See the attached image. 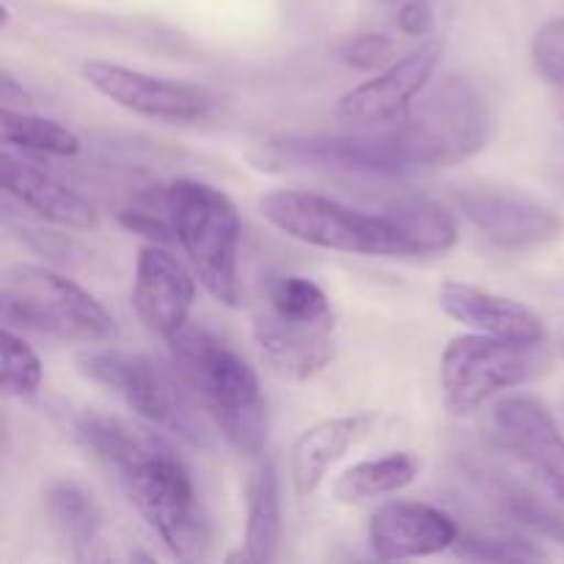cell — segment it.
I'll list each match as a JSON object with an SVG mask.
<instances>
[{"instance_id": "obj_33", "label": "cell", "mask_w": 564, "mask_h": 564, "mask_svg": "<svg viewBox=\"0 0 564 564\" xmlns=\"http://www.w3.org/2000/svg\"><path fill=\"white\" fill-rule=\"evenodd\" d=\"M562 191H564V174H562Z\"/></svg>"}, {"instance_id": "obj_4", "label": "cell", "mask_w": 564, "mask_h": 564, "mask_svg": "<svg viewBox=\"0 0 564 564\" xmlns=\"http://www.w3.org/2000/svg\"><path fill=\"white\" fill-rule=\"evenodd\" d=\"M336 314L330 297L306 275H279L253 317V339L273 372L308 380L334 358Z\"/></svg>"}, {"instance_id": "obj_17", "label": "cell", "mask_w": 564, "mask_h": 564, "mask_svg": "<svg viewBox=\"0 0 564 564\" xmlns=\"http://www.w3.org/2000/svg\"><path fill=\"white\" fill-rule=\"evenodd\" d=\"M438 303L446 317L468 325L477 334L512 341H545L543 319L512 297L496 295V292L479 290L463 281H446L438 290Z\"/></svg>"}, {"instance_id": "obj_30", "label": "cell", "mask_w": 564, "mask_h": 564, "mask_svg": "<svg viewBox=\"0 0 564 564\" xmlns=\"http://www.w3.org/2000/svg\"><path fill=\"white\" fill-rule=\"evenodd\" d=\"M0 102H3V108H11V110L36 108V99H33V94L28 91V88L22 86V83L17 80L9 69L0 72Z\"/></svg>"}, {"instance_id": "obj_14", "label": "cell", "mask_w": 564, "mask_h": 564, "mask_svg": "<svg viewBox=\"0 0 564 564\" xmlns=\"http://www.w3.org/2000/svg\"><path fill=\"white\" fill-rule=\"evenodd\" d=\"M367 538L378 560L402 562L455 549L460 540V527L438 507L394 499L372 512Z\"/></svg>"}, {"instance_id": "obj_28", "label": "cell", "mask_w": 564, "mask_h": 564, "mask_svg": "<svg viewBox=\"0 0 564 564\" xmlns=\"http://www.w3.org/2000/svg\"><path fill=\"white\" fill-rule=\"evenodd\" d=\"M391 39L383 36V33H361V36L350 39V42L341 47V61L352 69L361 72H375L380 66H386L391 55Z\"/></svg>"}, {"instance_id": "obj_19", "label": "cell", "mask_w": 564, "mask_h": 564, "mask_svg": "<svg viewBox=\"0 0 564 564\" xmlns=\"http://www.w3.org/2000/svg\"><path fill=\"white\" fill-rule=\"evenodd\" d=\"M281 540V490L279 471L273 460L259 463L257 474L248 485V521H246V543L240 554H231L229 562H273L275 549Z\"/></svg>"}, {"instance_id": "obj_20", "label": "cell", "mask_w": 564, "mask_h": 564, "mask_svg": "<svg viewBox=\"0 0 564 564\" xmlns=\"http://www.w3.org/2000/svg\"><path fill=\"white\" fill-rule=\"evenodd\" d=\"M419 477V460L411 452H391L378 460H364L347 468L334 482V499L339 505H361V501L394 496L413 485Z\"/></svg>"}, {"instance_id": "obj_22", "label": "cell", "mask_w": 564, "mask_h": 564, "mask_svg": "<svg viewBox=\"0 0 564 564\" xmlns=\"http://www.w3.org/2000/svg\"><path fill=\"white\" fill-rule=\"evenodd\" d=\"M0 138L9 149L53 154V158H72L80 152V138L75 130L31 110H0Z\"/></svg>"}, {"instance_id": "obj_25", "label": "cell", "mask_w": 564, "mask_h": 564, "mask_svg": "<svg viewBox=\"0 0 564 564\" xmlns=\"http://www.w3.org/2000/svg\"><path fill=\"white\" fill-rule=\"evenodd\" d=\"M119 220L124 229L149 237L154 242H176L169 209V187L165 185L138 193L130 207L121 209Z\"/></svg>"}, {"instance_id": "obj_32", "label": "cell", "mask_w": 564, "mask_h": 564, "mask_svg": "<svg viewBox=\"0 0 564 564\" xmlns=\"http://www.w3.org/2000/svg\"><path fill=\"white\" fill-rule=\"evenodd\" d=\"M560 116H562V121H564V94H562V102H560Z\"/></svg>"}, {"instance_id": "obj_24", "label": "cell", "mask_w": 564, "mask_h": 564, "mask_svg": "<svg viewBox=\"0 0 564 564\" xmlns=\"http://www.w3.org/2000/svg\"><path fill=\"white\" fill-rule=\"evenodd\" d=\"M494 494L499 499V505L505 507L507 516H512L523 527L540 532L543 538H551L564 545V518L556 510H551L549 505H543L538 496L523 490L521 485L505 482V479H496Z\"/></svg>"}, {"instance_id": "obj_11", "label": "cell", "mask_w": 564, "mask_h": 564, "mask_svg": "<svg viewBox=\"0 0 564 564\" xmlns=\"http://www.w3.org/2000/svg\"><path fill=\"white\" fill-rule=\"evenodd\" d=\"M457 213L501 251H532L562 235L564 224L549 204L505 187H471L457 193Z\"/></svg>"}, {"instance_id": "obj_9", "label": "cell", "mask_w": 564, "mask_h": 564, "mask_svg": "<svg viewBox=\"0 0 564 564\" xmlns=\"http://www.w3.org/2000/svg\"><path fill=\"white\" fill-rule=\"evenodd\" d=\"M545 341H512L488 334L457 336L441 356V389L455 416L477 411L490 397L534 383L551 372Z\"/></svg>"}, {"instance_id": "obj_29", "label": "cell", "mask_w": 564, "mask_h": 564, "mask_svg": "<svg viewBox=\"0 0 564 564\" xmlns=\"http://www.w3.org/2000/svg\"><path fill=\"white\" fill-rule=\"evenodd\" d=\"M435 22V11L430 0H405L397 11V28L408 36H427Z\"/></svg>"}, {"instance_id": "obj_5", "label": "cell", "mask_w": 564, "mask_h": 564, "mask_svg": "<svg viewBox=\"0 0 564 564\" xmlns=\"http://www.w3.org/2000/svg\"><path fill=\"white\" fill-rule=\"evenodd\" d=\"M171 224L204 290L224 306H240L242 220L220 187L198 180L169 182Z\"/></svg>"}, {"instance_id": "obj_10", "label": "cell", "mask_w": 564, "mask_h": 564, "mask_svg": "<svg viewBox=\"0 0 564 564\" xmlns=\"http://www.w3.org/2000/svg\"><path fill=\"white\" fill-rule=\"evenodd\" d=\"M80 75L99 97L147 119L202 121L215 108L213 94L196 83L149 75V72L110 64V61H86L80 66Z\"/></svg>"}, {"instance_id": "obj_15", "label": "cell", "mask_w": 564, "mask_h": 564, "mask_svg": "<svg viewBox=\"0 0 564 564\" xmlns=\"http://www.w3.org/2000/svg\"><path fill=\"white\" fill-rule=\"evenodd\" d=\"M494 427L501 446L527 463L564 505V435L543 402L507 397L496 405Z\"/></svg>"}, {"instance_id": "obj_23", "label": "cell", "mask_w": 564, "mask_h": 564, "mask_svg": "<svg viewBox=\"0 0 564 564\" xmlns=\"http://www.w3.org/2000/svg\"><path fill=\"white\" fill-rule=\"evenodd\" d=\"M44 367L39 352L14 334V328L3 325V339H0V389L6 397H33L42 389Z\"/></svg>"}, {"instance_id": "obj_1", "label": "cell", "mask_w": 564, "mask_h": 564, "mask_svg": "<svg viewBox=\"0 0 564 564\" xmlns=\"http://www.w3.org/2000/svg\"><path fill=\"white\" fill-rule=\"evenodd\" d=\"M259 215L306 246L380 259H430L457 246V220L430 198H400L380 213L341 204L312 191H270Z\"/></svg>"}, {"instance_id": "obj_13", "label": "cell", "mask_w": 564, "mask_h": 564, "mask_svg": "<svg viewBox=\"0 0 564 564\" xmlns=\"http://www.w3.org/2000/svg\"><path fill=\"white\" fill-rule=\"evenodd\" d=\"M196 301V273L187 270L160 242L138 251L135 281H132V306L141 323L160 339H174L191 317Z\"/></svg>"}, {"instance_id": "obj_12", "label": "cell", "mask_w": 564, "mask_h": 564, "mask_svg": "<svg viewBox=\"0 0 564 564\" xmlns=\"http://www.w3.org/2000/svg\"><path fill=\"white\" fill-rule=\"evenodd\" d=\"M441 55H444V42L438 39L419 44L367 83L341 94L336 102V119L350 127H378L400 119L430 86Z\"/></svg>"}, {"instance_id": "obj_8", "label": "cell", "mask_w": 564, "mask_h": 564, "mask_svg": "<svg viewBox=\"0 0 564 564\" xmlns=\"http://www.w3.org/2000/svg\"><path fill=\"white\" fill-rule=\"evenodd\" d=\"M80 372L102 389L113 391L130 411L154 427L193 446H207L209 433L202 411L180 372H171L143 352L88 350L77 358Z\"/></svg>"}, {"instance_id": "obj_31", "label": "cell", "mask_w": 564, "mask_h": 564, "mask_svg": "<svg viewBox=\"0 0 564 564\" xmlns=\"http://www.w3.org/2000/svg\"><path fill=\"white\" fill-rule=\"evenodd\" d=\"M556 345H560V352H562V358H564V325H562V330H560V339H556Z\"/></svg>"}, {"instance_id": "obj_6", "label": "cell", "mask_w": 564, "mask_h": 564, "mask_svg": "<svg viewBox=\"0 0 564 564\" xmlns=\"http://www.w3.org/2000/svg\"><path fill=\"white\" fill-rule=\"evenodd\" d=\"M391 127L408 169H446L482 152L490 138V113L482 91L468 77L449 75L424 91Z\"/></svg>"}, {"instance_id": "obj_21", "label": "cell", "mask_w": 564, "mask_h": 564, "mask_svg": "<svg viewBox=\"0 0 564 564\" xmlns=\"http://www.w3.org/2000/svg\"><path fill=\"white\" fill-rule=\"evenodd\" d=\"M44 512L75 549H88L102 532V510L97 499L86 485L72 479H58L50 485L44 494Z\"/></svg>"}, {"instance_id": "obj_16", "label": "cell", "mask_w": 564, "mask_h": 564, "mask_svg": "<svg viewBox=\"0 0 564 564\" xmlns=\"http://www.w3.org/2000/svg\"><path fill=\"white\" fill-rule=\"evenodd\" d=\"M0 182L6 196L17 198L47 224L72 231H94L99 226V209L86 196L39 171L36 165L14 158L9 147L0 154Z\"/></svg>"}, {"instance_id": "obj_7", "label": "cell", "mask_w": 564, "mask_h": 564, "mask_svg": "<svg viewBox=\"0 0 564 564\" xmlns=\"http://www.w3.org/2000/svg\"><path fill=\"white\" fill-rule=\"evenodd\" d=\"M0 317L6 328L55 341L94 345L116 334L110 312L86 286L42 264H14L6 270L0 284Z\"/></svg>"}, {"instance_id": "obj_26", "label": "cell", "mask_w": 564, "mask_h": 564, "mask_svg": "<svg viewBox=\"0 0 564 564\" xmlns=\"http://www.w3.org/2000/svg\"><path fill=\"white\" fill-rule=\"evenodd\" d=\"M452 551L468 562H543L549 556L529 540L510 534H460Z\"/></svg>"}, {"instance_id": "obj_2", "label": "cell", "mask_w": 564, "mask_h": 564, "mask_svg": "<svg viewBox=\"0 0 564 564\" xmlns=\"http://www.w3.org/2000/svg\"><path fill=\"white\" fill-rule=\"evenodd\" d=\"M169 350L174 369L185 378L224 438L240 455H264L270 408L251 364L224 339L193 325H185L169 339Z\"/></svg>"}, {"instance_id": "obj_3", "label": "cell", "mask_w": 564, "mask_h": 564, "mask_svg": "<svg viewBox=\"0 0 564 564\" xmlns=\"http://www.w3.org/2000/svg\"><path fill=\"white\" fill-rule=\"evenodd\" d=\"M127 496L171 556L182 562L204 560L213 543V529L198 490L182 457L165 438L147 430L113 468Z\"/></svg>"}, {"instance_id": "obj_18", "label": "cell", "mask_w": 564, "mask_h": 564, "mask_svg": "<svg viewBox=\"0 0 564 564\" xmlns=\"http://www.w3.org/2000/svg\"><path fill=\"white\" fill-rule=\"evenodd\" d=\"M375 427L372 413H347V416L323 419L303 430L292 444L290 471L297 496L317 494L330 468L352 449L361 438H367Z\"/></svg>"}, {"instance_id": "obj_27", "label": "cell", "mask_w": 564, "mask_h": 564, "mask_svg": "<svg viewBox=\"0 0 564 564\" xmlns=\"http://www.w3.org/2000/svg\"><path fill=\"white\" fill-rule=\"evenodd\" d=\"M532 58L540 75L564 91V17L540 25L532 42Z\"/></svg>"}]
</instances>
